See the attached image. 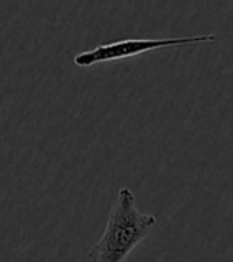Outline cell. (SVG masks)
<instances>
[{
	"instance_id": "1",
	"label": "cell",
	"mask_w": 233,
	"mask_h": 262,
	"mask_svg": "<svg viewBox=\"0 0 233 262\" xmlns=\"http://www.w3.org/2000/svg\"><path fill=\"white\" fill-rule=\"evenodd\" d=\"M157 222L153 214L139 211L131 189L122 187L110 209L104 233L88 253L89 260L123 262L142 240L149 237Z\"/></svg>"
},
{
	"instance_id": "2",
	"label": "cell",
	"mask_w": 233,
	"mask_h": 262,
	"mask_svg": "<svg viewBox=\"0 0 233 262\" xmlns=\"http://www.w3.org/2000/svg\"><path fill=\"white\" fill-rule=\"evenodd\" d=\"M216 35H187V37H171V38H126L106 45H99L93 50L82 51L75 58L74 62L79 68H89L99 62L119 61L129 56H137L150 50H158L166 47L190 45V43H204L214 42Z\"/></svg>"
}]
</instances>
